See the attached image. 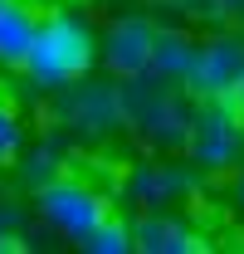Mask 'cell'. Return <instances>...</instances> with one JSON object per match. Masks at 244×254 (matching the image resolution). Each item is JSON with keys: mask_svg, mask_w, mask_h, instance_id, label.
Instances as JSON below:
<instances>
[{"mask_svg": "<svg viewBox=\"0 0 244 254\" xmlns=\"http://www.w3.org/2000/svg\"><path fill=\"white\" fill-rule=\"evenodd\" d=\"M15 152H20V118L10 103H0V166L15 161Z\"/></svg>", "mask_w": 244, "mask_h": 254, "instance_id": "cell-10", "label": "cell"}, {"mask_svg": "<svg viewBox=\"0 0 244 254\" xmlns=\"http://www.w3.org/2000/svg\"><path fill=\"white\" fill-rule=\"evenodd\" d=\"M34 34H39V20L30 15V5L0 0V64L25 68V59H30V49H34Z\"/></svg>", "mask_w": 244, "mask_h": 254, "instance_id": "cell-6", "label": "cell"}, {"mask_svg": "<svg viewBox=\"0 0 244 254\" xmlns=\"http://www.w3.org/2000/svg\"><path fill=\"white\" fill-rule=\"evenodd\" d=\"M240 137H244L240 113L225 98H205V108L190 118L185 147H190V157L200 161V166H230L235 152H240Z\"/></svg>", "mask_w": 244, "mask_h": 254, "instance_id": "cell-3", "label": "cell"}, {"mask_svg": "<svg viewBox=\"0 0 244 254\" xmlns=\"http://www.w3.org/2000/svg\"><path fill=\"white\" fill-rule=\"evenodd\" d=\"M190 93L195 98H230L244 83V44L240 39H210L200 44L195 68H190Z\"/></svg>", "mask_w": 244, "mask_h": 254, "instance_id": "cell-4", "label": "cell"}, {"mask_svg": "<svg viewBox=\"0 0 244 254\" xmlns=\"http://www.w3.org/2000/svg\"><path fill=\"white\" fill-rule=\"evenodd\" d=\"M0 250H5V240H0Z\"/></svg>", "mask_w": 244, "mask_h": 254, "instance_id": "cell-13", "label": "cell"}, {"mask_svg": "<svg viewBox=\"0 0 244 254\" xmlns=\"http://www.w3.org/2000/svg\"><path fill=\"white\" fill-rule=\"evenodd\" d=\"M132 240H137V250L142 254H195L200 250V240L176 220H161V215H142V220L132 225Z\"/></svg>", "mask_w": 244, "mask_h": 254, "instance_id": "cell-7", "label": "cell"}, {"mask_svg": "<svg viewBox=\"0 0 244 254\" xmlns=\"http://www.w3.org/2000/svg\"><path fill=\"white\" fill-rule=\"evenodd\" d=\"M93 34L88 25H78L73 15H49L39 20V34H34V49L25 59V73L44 88H63L73 78H83L93 68Z\"/></svg>", "mask_w": 244, "mask_h": 254, "instance_id": "cell-1", "label": "cell"}, {"mask_svg": "<svg viewBox=\"0 0 244 254\" xmlns=\"http://www.w3.org/2000/svg\"><path fill=\"white\" fill-rule=\"evenodd\" d=\"M78 245H83L88 254H127V250H137L132 230H127L122 220H113V215H108V220L98 225V230H88V235H83Z\"/></svg>", "mask_w": 244, "mask_h": 254, "instance_id": "cell-9", "label": "cell"}, {"mask_svg": "<svg viewBox=\"0 0 244 254\" xmlns=\"http://www.w3.org/2000/svg\"><path fill=\"white\" fill-rule=\"evenodd\" d=\"M39 215L54 230H63L68 240H83L88 230L108 220V200L83 181H49V186H39Z\"/></svg>", "mask_w": 244, "mask_h": 254, "instance_id": "cell-2", "label": "cell"}, {"mask_svg": "<svg viewBox=\"0 0 244 254\" xmlns=\"http://www.w3.org/2000/svg\"><path fill=\"white\" fill-rule=\"evenodd\" d=\"M240 200H244V181H240Z\"/></svg>", "mask_w": 244, "mask_h": 254, "instance_id": "cell-12", "label": "cell"}, {"mask_svg": "<svg viewBox=\"0 0 244 254\" xmlns=\"http://www.w3.org/2000/svg\"><path fill=\"white\" fill-rule=\"evenodd\" d=\"M225 103H230V108L240 113V123H244V83H240V88H235V93H230V98H225Z\"/></svg>", "mask_w": 244, "mask_h": 254, "instance_id": "cell-11", "label": "cell"}, {"mask_svg": "<svg viewBox=\"0 0 244 254\" xmlns=\"http://www.w3.org/2000/svg\"><path fill=\"white\" fill-rule=\"evenodd\" d=\"M195 54H200V44H190L185 34L156 30V54H152V73H156V78H190V68H195Z\"/></svg>", "mask_w": 244, "mask_h": 254, "instance_id": "cell-8", "label": "cell"}, {"mask_svg": "<svg viewBox=\"0 0 244 254\" xmlns=\"http://www.w3.org/2000/svg\"><path fill=\"white\" fill-rule=\"evenodd\" d=\"M108 64L113 73H127V78H142L152 73V54H156V30L147 20H118L108 30Z\"/></svg>", "mask_w": 244, "mask_h": 254, "instance_id": "cell-5", "label": "cell"}]
</instances>
